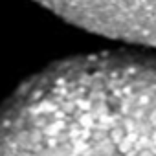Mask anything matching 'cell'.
Returning <instances> with one entry per match:
<instances>
[{"label": "cell", "instance_id": "cell-1", "mask_svg": "<svg viewBox=\"0 0 156 156\" xmlns=\"http://www.w3.org/2000/svg\"><path fill=\"white\" fill-rule=\"evenodd\" d=\"M0 156H156V59L61 61L0 107Z\"/></svg>", "mask_w": 156, "mask_h": 156}, {"label": "cell", "instance_id": "cell-2", "mask_svg": "<svg viewBox=\"0 0 156 156\" xmlns=\"http://www.w3.org/2000/svg\"><path fill=\"white\" fill-rule=\"evenodd\" d=\"M64 20L107 37L156 46V0H37Z\"/></svg>", "mask_w": 156, "mask_h": 156}]
</instances>
